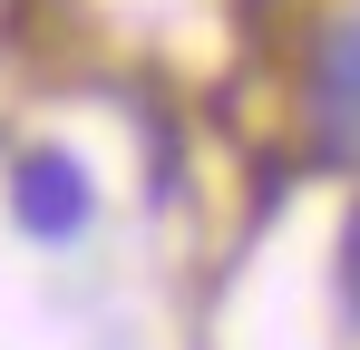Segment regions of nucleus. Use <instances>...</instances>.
<instances>
[{
	"label": "nucleus",
	"instance_id": "7ed1b4c3",
	"mask_svg": "<svg viewBox=\"0 0 360 350\" xmlns=\"http://www.w3.org/2000/svg\"><path fill=\"white\" fill-rule=\"evenodd\" d=\"M341 311L360 321V214H351V233H341Z\"/></svg>",
	"mask_w": 360,
	"mask_h": 350
},
{
	"label": "nucleus",
	"instance_id": "f03ea898",
	"mask_svg": "<svg viewBox=\"0 0 360 350\" xmlns=\"http://www.w3.org/2000/svg\"><path fill=\"white\" fill-rule=\"evenodd\" d=\"M311 127L331 156H360V30H341L321 49V98H311Z\"/></svg>",
	"mask_w": 360,
	"mask_h": 350
},
{
	"label": "nucleus",
	"instance_id": "f257e3e1",
	"mask_svg": "<svg viewBox=\"0 0 360 350\" xmlns=\"http://www.w3.org/2000/svg\"><path fill=\"white\" fill-rule=\"evenodd\" d=\"M10 214H20V233H39V243H78L88 214H98V185H88L78 156L39 146V156H20V175H10Z\"/></svg>",
	"mask_w": 360,
	"mask_h": 350
}]
</instances>
